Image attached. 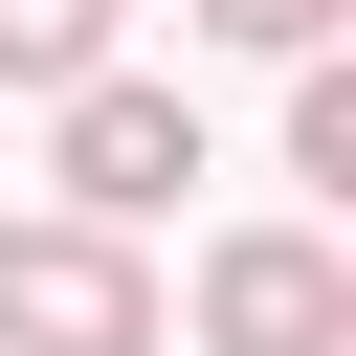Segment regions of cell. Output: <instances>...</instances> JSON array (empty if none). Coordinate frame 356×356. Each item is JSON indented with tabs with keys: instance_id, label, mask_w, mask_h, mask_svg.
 <instances>
[{
	"instance_id": "obj_6",
	"label": "cell",
	"mask_w": 356,
	"mask_h": 356,
	"mask_svg": "<svg viewBox=\"0 0 356 356\" xmlns=\"http://www.w3.org/2000/svg\"><path fill=\"white\" fill-rule=\"evenodd\" d=\"M200 22H222V44H267V67H312V44H334V0H200Z\"/></svg>"
},
{
	"instance_id": "obj_5",
	"label": "cell",
	"mask_w": 356,
	"mask_h": 356,
	"mask_svg": "<svg viewBox=\"0 0 356 356\" xmlns=\"http://www.w3.org/2000/svg\"><path fill=\"white\" fill-rule=\"evenodd\" d=\"M289 178H334V200H356V67H334V44L289 67Z\"/></svg>"
},
{
	"instance_id": "obj_2",
	"label": "cell",
	"mask_w": 356,
	"mask_h": 356,
	"mask_svg": "<svg viewBox=\"0 0 356 356\" xmlns=\"http://www.w3.org/2000/svg\"><path fill=\"white\" fill-rule=\"evenodd\" d=\"M200 356H356V267L312 222H222L200 245Z\"/></svg>"
},
{
	"instance_id": "obj_4",
	"label": "cell",
	"mask_w": 356,
	"mask_h": 356,
	"mask_svg": "<svg viewBox=\"0 0 356 356\" xmlns=\"http://www.w3.org/2000/svg\"><path fill=\"white\" fill-rule=\"evenodd\" d=\"M111 67V0H0V89H89Z\"/></svg>"
},
{
	"instance_id": "obj_1",
	"label": "cell",
	"mask_w": 356,
	"mask_h": 356,
	"mask_svg": "<svg viewBox=\"0 0 356 356\" xmlns=\"http://www.w3.org/2000/svg\"><path fill=\"white\" fill-rule=\"evenodd\" d=\"M0 356H156V267L111 222H0Z\"/></svg>"
},
{
	"instance_id": "obj_3",
	"label": "cell",
	"mask_w": 356,
	"mask_h": 356,
	"mask_svg": "<svg viewBox=\"0 0 356 356\" xmlns=\"http://www.w3.org/2000/svg\"><path fill=\"white\" fill-rule=\"evenodd\" d=\"M178 178H200V111H178V89H134V67H89V89H67V222H111V245H134Z\"/></svg>"
}]
</instances>
